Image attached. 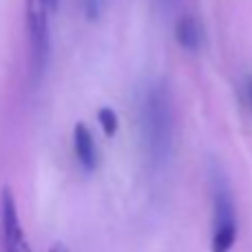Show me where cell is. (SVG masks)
<instances>
[{"instance_id": "6da1fadb", "label": "cell", "mask_w": 252, "mask_h": 252, "mask_svg": "<svg viewBox=\"0 0 252 252\" xmlns=\"http://www.w3.org/2000/svg\"><path fill=\"white\" fill-rule=\"evenodd\" d=\"M173 100L164 82H155L146 89L142 100V133L144 146L155 166H164L173 148Z\"/></svg>"}, {"instance_id": "7a4b0ae2", "label": "cell", "mask_w": 252, "mask_h": 252, "mask_svg": "<svg viewBox=\"0 0 252 252\" xmlns=\"http://www.w3.org/2000/svg\"><path fill=\"white\" fill-rule=\"evenodd\" d=\"M49 4L44 0H27L25 2V27L27 44H29V69L31 78L40 80L47 69L51 35H49Z\"/></svg>"}, {"instance_id": "3957f363", "label": "cell", "mask_w": 252, "mask_h": 252, "mask_svg": "<svg viewBox=\"0 0 252 252\" xmlns=\"http://www.w3.org/2000/svg\"><path fill=\"white\" fill-rule=\"evenodd\" d=\"M215 230H213V252H228L237 241V215L230 188L221 177L215 182Z\"/></svg>"}, {"instance_id": "277c9868", "label": "cell", "mask_w": 252, "mask_h": 252, "mask_svg": "<svg viewBox=\"0 0 252 252\" xmlns=\"http://www.w3.org/2000/svg\"><path fill=\"white\" fill-rule=\"evenodd\" d=\"M0 232H2V250L4 252H31L27 244L25 230L20 226L16 197L9 188L2 190L0 197Z\"/></svg>"}, {"instance_id": "5b68a950", "label": "cell", "mask_w": 252, "mask_h": 252, "mask_svg": "<svg viewBox=\"0 0 252 252\" xmlns=\"http://www.w3.org/2000/svg\"><path fill=\"white\" fill-rule=\"evenodd\" d=\"M73 148H75V157H78L82 168H87V170L95 168L97 166L95 142H93V135L89 130V126L82 122H78L73 128Z\"/></svg>"}, {"instance_id": "8992f818", "label": "cell", "mask_w": 252, "mask_h": 252, "mask_svg": "<svg viewBox=\"0 0 252 252\" xmlns=\"http://www.w3.org/2000/svg\"><path fill=\"white\" fill-rule=\"evenodd\" d=\"M175 40L186 51H197L201 44V27L192 16H182L175 22Z\"/></svg>"}, {"instance_id": "52a82bcc", "label": "cell", "mask_w": 252, "mask_h": 252, "mask_svg": "<svg viewBox=\"0 0 252 252\" xmlns=\"http://www.w3.org/2000/svg\"><path fill=\"white\" fill-rule=\"evenodd\" d=\"M97 120H100L102 128H104V133L109 135V137H113L115 133H118V115H115V111L111 109V106H102L100 111H97Z\"/></svg>"}, {"instance_id": "ba28073f", "label": "cell", "mask_w": 252, "mask_h": 252, "mask_svg": "<svg viewBox=\"0 0 252 252\" xmlns=\"http://www.w3.org/2000/svg\"><path fill=\"white\" fill-rule=\"evenodd\" d=\"M51 252H69V248H66V246H62V244H56L51 248Z\"/></svg>"}, {"instance_id": "9c48e42d", "label": "cell", "mask_w": 252, "mask_h": 252, "mask_svg": "<svg viewBox=\"0 0 252 252\" xmlns=\"http://www.w3.org/2000/svg\"><path fill=\"white\" fill-rule=\"evenodd\" d=\"M44 2L49 4V9H51V11H56V9H58V0H44Z\"/></svg>"}, {"instance_id": "30bf717a", "label": "cell", "mask_w": 252, "mask_h": 252, "mask_svg": "<svg viewBox=\"0 0 252 252\" xmlns=\"http://www.w3.org/2000/svg\"><path fill=\"white\" fill-rule=\"evenodd\" d=\"M248 97H250V104H252V80L248 82Z\"/></svg>"}]
</instances>
